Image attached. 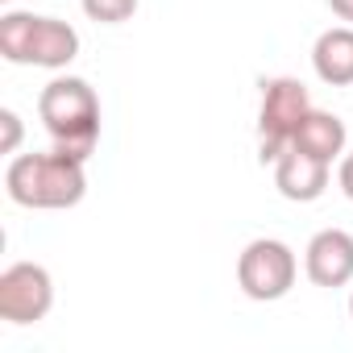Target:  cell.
Segmentation results:
<instances>
[{
	"mask_svg": "<svg viewBox=\"0 0 353 353\" xmlns=\"http://www.w3.org/2000/svg\"><path fill=\"white\" fill-rule=\"evenodd\" d=\"M307 108H312V100H307V88L299 79L283 75V79H270L262 88V108H258V133H262L258 158L262 162H279V154L291 145Z\"/></svg>",
	"mask_w": 353,
	"mask_h": 353,
	"instance_id": "obj_4",
	"label": "cell"
},
{
	"mask_svg": "<svg viewBox=\"0 0 353 353\" xmlns=\"http://www.w3.org/2000/svg\"><path fill=\"white\" fill-rule=\"evenodd\" d=\"M312 67L328 88H349L353 83V26L324 30L312 46Z\"/></svg>",
	"mask_w": 353,
	"mask_h": 353,
	"instance_id": "obj_8",
	"label": "cell"
},
{
	"mask_svg": "<svg viewBox=\"0 0 353 353\" xmlns=\"http://www.w3.org/2000/svg\"><path fill=\"white\" fill-rule=\"evenodd\" d=\"M38 117H42L46 133L54 137V150H63L79 162L92 158V150L100 141V100L88 79H75V75L50 79L38 96Z\"/></svg>",
	"mask_w": 353,
	"mask_h": 353,
	"instance_id": "obj_2",
	"label": "cell"
},
{
	"mask_svg": "<svg viewBox=\"0 0 353 353\" xmlns=\"http://www.w3.org/2000/svg\"><path fill=\"white\" fill-rule=\"evenodd\" d=\"M75 54H79V34L67 21H59V17H38L34 46H30V63L34 67H46V71H59Z\"/></svg>",
	"mask_w": 353,
	"mask_h": 353,
	"instance_id": "obj_10",
	"label": "cell"
},
{
	"mask_svg": "<svg viewBox=\"0 0 353 353\" xmlns=\"http://www.w3.org/2000/svg\"><path fill=\"white\" fill-rule=\"evenodd\" d=\"M303 270L316 287H345L353 283V233L320 229L303 250Z\"/></svg>",
	"mask_w": 353,
	"mask_h": 353,
	"instance_id": "obj_6",
	"label": "cell"
},
{
	"mask_svg": "<svg viewBox=\"0 0 353 353\" xmlns=\"http://www.w3.org/2000/svg\"><path fill=\"white\" fill-rule=\"evenodd\" d=\"M345 137H349V133H345V121H341V117L320 112V108H307V117L299 121L291 145L303 150V154H312V158H320V162H332V158L345 150Z\"/></svg>",
	"mask_w": 353,
	"mask_h": 353,
	"instance_id": "obj_9",
	"label": "cell"
},
{
	"mask_svg": "<svg viewBox=\"0 0 353 353\" xmlns=\"http://www.w3.org/2000/svg\"><path fill=\"white\" fill-rule=\"evenodd\" d=\"M34 30H38L34 13H5L0 17V54H5L9 63H30Z\"/></svg>",
	"mask_w": 353,
	"mask_h": 353,
	"instance_id": "obj_11",
	"label": "cell"
},
{
	"mask_svg": "<svg viewBox=\"0 0 353 353\" xmlns=\"http://www.w3.org/2000/svg\"><path fill=\"white\" fill-rule=\"evenodd\" d=\"M54 307V279L38 262H13L0 274V320L38 324Z\"/></svg>",
	"mask_w": 353,
	"mask_h": 353,
	"instance_id": "obj_5",
	"label": "cell"
},
{
	"mask_svg": "<svg viewBox=\"0 0 353 353\" xmlns=\"http://www.w3.org/2000/svg\"><path fill=\"white\" fill-rule=\"evenodd\" d=\"M0 125H5V141H0V150L17 154V145H21V117L13 108H0Z\"/></svg>",
	"mask_w": 353,
	"mask_h": 353,
	"instance_id": "obj_13",
	"label": "cell"
},
{
	"mask_svg": "<svg viewBox=\"0 0 353 353\" xmlns=\"http://www.w3.org/2000/svg\"><path fill=\"white\" fill-rule=\"evenodd\" d=\"M5 5H13V0H5Z\"/></svg>",
	"mask_w": 353,
	"mask_h": 353,
	"instance_id": "obj_17",
	"label": "cell"
},
{
	"mask_svg": "<svg viewBox=\"0 0 353 353\" xmlns=\"http://www.w3.org/2000/svg\"><path fill=\"white\" fill-rule=\"evenodd\" d=\"M328 9H332L341 21H349V26H353V0H328Z\"/></svg>",
	"mask_w": 353,
	"mask_h": 353,
	"instance_id": "obj_15",
	"label": "cell"
},
{
	"mask_svg": "<svg viewBox=\"0 0 353 353\" xmlns=\"http://www.w3.org/2000/svg\"><path fill=\"white\" fill-rule=\"evenodd\" d=\"M9 200L21 208H75L88 192V170L79 158L50 150V154H21L5 170Z\"/></svg>",
	"mask_w": 353,
	"mask_h": 353,
	"instance_id": "obj_1",
	"label": "cell"
},
{
	"mask_svg": "<svg viewBox=\"0 0 353 353\" xmlns=\"http://www.w3.org/2000/svg\"><path fill=\"white\" fill-rule=\"evenodd\" d=\"M336 183H341V192L353 200V154H345V162H341V174H336Z\"/></svg>",
	"mask_w": 353,
	"mask_h": 353,
	"instance_id": "obj_14",
	"label": "cell"
},
{
	"mask_svg": "<svg viewBox=\"0 0 353 353\" xmlns=\"http://www.w3.org/2000/svg\"><path fill=\"white\" fill-rule=\"evenodd\" d=\"M274 188H279L283 200H291V204H312V200H320L324 188H328V162H320V158H312V154L287 145V150L279 154V162H274Z\"/></svg>",
	"mask_w": 353,
	"mask_h": 353,
	"instance_id": "obj_7",
	"label": "cell"
},
{
	"mask_svg": "<svg viewBox=\"0 0 353 353\" xmlns=\"http://www.w3.org/2000/svg\"><path fill=\"white\" fill-rule=\"evenodd\" d=\"M295 274H299V262H295V250L287 241H274V237H258L241 250L237 258V283L250 299L258 303H274L283 299L291 287H295Z\"/></svg>",
	"mask_w": 353,
	"mask_h": 353,
	"instance_id": "obj_3",
	"label": "cell"
},
{
	"mask_svg": "<svg viewBox=\"0 0 353 353\" xmlns=\"http://www.w3.org/2000/svg\"><path fill=\"white\" fill-rule=\"evenodd\" d=\"M83 13L100 26H121L137 13V0H83Z\"/></svg>",
	"mask_w": 353,
	"mask_h": 353,
	"instance_id": "obj_12",
	"label": "cell"
},
{
	"mask_svg": "<svg viewBox=\"0 0 353 353\" xmlns=\"http://www.w3.org/2000/svg\"><path fill=\"white\" fill-rule=\"evenodd\" d=\"M349 316H353V295H349Z\"/></svg>",
	"mask_w": 353,
	"mask_h": 353,
	"instance_id": "obj_16",
	"label": "cell"
}]
</instances>
